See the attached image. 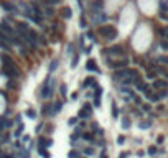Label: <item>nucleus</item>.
<instances>
[{
  "instance_id": "6ab92c4d",
  "label": "nucleus",
  "mask_w": 168,
  "mask_h": 158,
  "mask_svg": "<svg viewBox=\"0 0 168 158\" xmlns=\"http://www.w3.org/2000/svg\"><path fill=\"white\" fill-rule=\"evenodd\" d=\"M110 105H112V119H117V115H119V109H117V104L114 102H110Z\"/></svg>"
},
{
  "instance_id": "9b49d317",
  "label": "nucleus",
  "mask_w": 168,
  "mask_h": 158,
  "mask_svg": "<svg viewBox=\"0 0 168 158\" xmlns=\"http://www.w3.org/2000/svg\"><path fill=\"white\" fill-rule=\"evenodd\" d=\"M41 13L46 15V17H50V18H53V17H55V9H53V5L45 3V5L41 7Z\"/></svg>"
},
{
  "instance_id": "2f4dec72",
  "label": "nucleus",
  "mask_w": 168,
  "mask_h": 158,
  "mask_svg": "<svg viewBox=\"0 0 168 158\" xmlns=\"http://www.w3.org/2000/svg\"><path fill=\"white\" fill-rule=\"evenodd\" d=\"M59 91H61V96H63V97L66 96V92H68V87H66V84H63V86L59 87Z\"/></svg>"
},
{
  "instance_id": "f8f14e48",
  "label": "nucleus",
  "mask_w": 168,
  "mask_h": 158,
  "mask_svg": "<svg viewBox=\"0 0 168 158\" xmlns=\"http://www.w3.org/2000/svg\"><path fill=\"white\" fill-rule=\"evenodd\" d=\"M61 107H63V104H61V100H58V102H55V104H53V105H50V114H48V115H56V114H58V112L61 111Z\"/></svg>"
},
{
  "instance_id": "cd10ccee",
  "label": "nucleus",
  "mask_w": 168,
  "mask_h": 158,
  "mask_svg": "<svg viewBox=\"0 0 168 158\" xmlns=\"http://www.w3.org/2000/svg\"><path fill=\"white\" fill-rule=\"evenodd\" d=\"M58 63H59L58 59H53V61L50 63V71H55L56 68H58Z\"/></svg>"
},
{
  "instance_id": "e433bc0d",
  "label": "nucleus",
  "mask_w": 168,
  "mask_h": 158,
  "mask_svg": "<svg viewBox=\"0 0 168 158\" xmlns=\"http://www.w3.org/2000/svg\"><path fill=\"white\" fill-rule=\"evenodd\" d=\"M157 152H158V148H157V147H150V148H148V153H150V155H155Z\"/></svg>"
},
{
  "instance_id": "a211bd4d",
  "label": "nucleus",
  "mask_w": 168,
  "mask_h": 158,
  "mask_svg": "<svg viewBox=\"0 0 168 158\" xmlns=\"http://www.w3.org/2000/svg\"><path fill=\"white\" fill-rule=\"evenodd\" d=\"M130 125H132L130 119H129V117H124V119H122V128H124V130H127V128H130Z\"/></svg>"
},
{
  "instance_id": "473e14b6",
  "label": "nucleus",
  "mask_w": 168,
  "mask_h": 158,
  "mask_svg": "<svg viewBox=\"0 0 168 158\" xmlns=\"http://www.w3.org/2000/svg\"><path fill=\"white\" fill-rule=\"evenodd\" d=\"M160 44H162L165 50H168V40L166 38H162V41H160Z\"/></svg>"
},
{
  "instance_id": "4468645a",
  "label": "nucleus",
  "mask_w": 168,
  "mask_h": 158,
  "mask_svg": "<svg viewBox=\"0 0 168 158\" xmlns=\"http://www.w3.org/2000/svg\"><path fill=\"white\" fill-rule=\"evenodd\" d=\"M10 125H12V124H10V120L7 119L5 115H2V117H0V132H3L7 127H10Z\"/></svg>"
},
{
  "instance_id": "1a4fd4ad",
  "label": "nucleus",
  "mask_w": 168,
  "mask_h": 158,
  "mask_svg": "<svg viewBox=\"0 0 168 158\" xmlns=\"http://www.w3.org/2000/svg\"><path fill=\"white\" fill-rule=\"evenodd\" d=\"M2 7H3L7 12H9V13H12V15H17V13H18V9H17V7H15L12 2H2Z\"/></svg>"
},
{
  "instance_id": "dca6fc26",
  "label": "nucleus",
  "mask_w": 168,
  "mask_h": 158,
  "mask_svg": "<svg viewBox=\"0 0 168 158\" xmlns=\"http://www.w3.org/2000/svg\"><path fill=\"white\" fill-rule=\"evenodd\" d=\"M81 137H83L86 142H96V135H94V132H83V133H81Z\"/></svg>"
},
{
  "instance_id": "c756f323",
  "label": "nucleus",
  "mask_w": 168,
  "mask_h": 158,
  "mask_svg": "<svg viewBox=\"0 0 168 158\" xmlns=\"http://www.w3.org/2000/svg\"><path fill=\"white\" fill-rule=\"evenodd\" d=\"M22 132H23V124H20L18 128L15 130V137H20V135H22Z\"/></svg>"
},
{
  "instance_id": "f3484780",
  "label": "nucleus",
  "mask_w": 168,
  "mask_h": 158,
  "mask_svg": "<svg viewBox=\"0 0 168 158\" xmlns=\"http://www.w3.org/2000/svg\"><path fill=\"white\" fill-rule=\"evenodd\" d=\"M81 133H83V130H81L79 127H77L76 130H74V132L71 133V143H73V145L76 143V140H77V139H81Z\"/></svg>"
},
{
  "instance_id": "6e6552de",
  "label": "nucleus",
  "mask_w": 168,
  "mask_h": 158,
  "mask_svg": "<svg viewBox=\"0 0 168 158\" xmlns=\"http://www.w3.org/2000/svg\"><path fill=\"white\" fill-rule=\"evenodd\" d=\"M160 18L168 22V3L166 2H160Z\"/></svg>"
},
{
  "instance_id": "c9c22d12",
  "label": "nucleus",
  "mask_w": 168,
  "mask_h": 158,
  "mask_svg": "<svg viewBox=\"0 0 168 158\" xmlns=\"http://www.w3.org/2000/svg\"><path fill=\"white\" fill-rule=\"evenodd\" d=\"M81 26H83V28L88 26V23H86V17H84V15H81Z\"/></svg>"
},
{
  "instance_id": "79ce46f5",
  "label": "nucleus",
  "mask_w": 168,
  "mask_h": 158,
  "mask_svg": "<svg viewBox=\"0 0 168 158\" xmlns=\"http://www.w3.org/2000/svg\"><path fill=\"white\" fill-rule=\"evenodd\" d=\"M99 158H109V155H107V153H105V152H102L101 155H99Z\"/></svg>"
},
{
  "instance_id": "423d86ee",
  "label": "nucleus",
  "mask_w": 168,
  "mask_h": 158,
  "mask_svg": "<svg viewBox=\"0 0 168 158\" xmlns=\"http://www.w3.org/2000/svg\"><path fill=\"white\" fill-rule=\"evenodd\" d=\"M152 87L157 89V91H165V89L168 87V83L165 79H153V84H152Z\"/></svg>"
},
{
  "instance_id": "5701e85b",
  "label": "nucleus",
  "mask_w": 168,
  "mask_h": 158,
  "mask_svg": "<svg viewBox=\"0 0 168 158\" xmlns=\"http://www.w3.org/2000/svg\"><path fill=\"white\" fill-rule=\"evenodd\" d=\"M150 125H152V120H142V122L138 124V127L140 128H148Z\"/></svg>"
},
{
  "instance_id": "f704fd0d",
  "label": "nucleus",
  "mask_w": 168,
  "mask_h": 158,
  "mask_svg": "<svg viewBox=\"0 0 168 158\" xmlns=\"http://www.w3.org/2000/svg\"><path fill=\"white\" fill-rule=\"evenodd\" d=\"M124 142H125V137H124V135H119V137H117V143H119V145H122Z\"/></svg>"
},
{
  "instance_id": "9d476101",
  "label": "nucleus",
  "mask_w": 168,
  "mask_h": 158,
  "mask_svg": "<svg viewBox=\"0 0 168 158\" xmlns=\"http://www.w3.org/2000/svg\"><path fill=\"white\" fill-rule=\"evenodd\" d=\"M86 69L88 71H92V72H101V69L97 68V63H96V59H88V63H86Z\"/></svg>"
},
{
  "instance_id": "7ed1b4c3",
  "label": "nucleus",
  "mask_w": 168,
  "mask_h": 158,
  "mask_svg": "<svg viewBox=\"0 0 168 158\" xmlns=\"http://www.w3.org/2000/svg\"><path fill=\"white\" fill-rule=\"evenodd\" d=\"M105 56H119V58H124L125 50H124V46H120V44H112L110 48L102 50V58H105Z\"/></svg>"
},
{
  "instance_id": "ea45409f",
  "label": "nucleus",
  "mask_w": 168,
  "mask_h": 158,
  "mask_svg": "<svg viewBox=\"0 0 168 158\" xmlns=\"http://www.w3.org/2000/svg\"><path fill=\"white\" fill-rule=\"evenodd\" d=\"M142 109H143V111H147V112H148V111H150V105H148V104H142Z\"/></svg>"
},
{
  "instance_id": "37998d69",
  "label": "nucleus",
  "mask_w": 168,
  "mask_h": 158,
  "mask_svg": "<svg viewBox=\"0 0 168 158\" xmlns=\"http://www.w3.org/2000/svg\"><path fill=\"white\" fill-rule=\"evenodd\" d=\"M77 97H79V94H77V92H74V94L71 96V99H77Z\"/></svg>"
},
{
  "instance_id": "f257e3e1",
  "label": "nucleus",
  "mask_w": 168,
  "mask_h": 158,
  "mask_svg": "<svg viewBox=\"0 0 168 158\" xmlns=\"http://www.w3.org/2000/svg\"><path fill=\"white\" fill-rule=\"evenodd\" d=\"M0 61L3 64V71H5L12 79H18L20 76H22V71L18 69V66L15 64V61L9 54H0Z\"/></svg>"
},
{
  "instance_id": "ddd939ff",
  "label": "nucleus",
  "mask_w": 168,
  "mask_h": 158,
  "mask_svg": "<svg viewBox=\"0 0 168 158\" xmlns=\"http://www.w3.org/2000/svg\"><path fill=\"white\" fill-rule=\"evenodd\" d=\"M97 86V81H96V78L94 76H91V78H88L83 83V87H96Z\"/></svg>"
},
{
  "instance_id": "b1692460",
  "label": "nucleus",
  "mask_w": 168,
  "mask_h": 158,
  "mask_svg": "<svg viewBox=\"0 0 168 158\" xmlns=\"http://www.w3.org/2000/svg\"><path fill=\"white\" fill-rule=\"evenodd\" d=\"M83 152H84L86 156H92V155H94V148H92V147H86Z\"/></svg>"
},
{
  "instance_id": "72a5a7b5",
  "label": "nucleus",
  "mask_w": 168,
  "mask_h": 158,
  "mask_svg": "<svg viewBox=\"0 0 168 158\" xmlns=\"http://www.w3.org/2000/svg\"><path fill=\"white\" fill-rule=\"evenodd\" d=\"M77 122H79V119H77V117H73V119H69V125H76Z\"/></svg>"
},
{
  "instance_id": "f03ea898",
  "label": "nucleus",
  "mask_w": 168,
  "mask_h": 158,
  "mask_svg": "<svg viewBox=\"0 0 168 158\" xmlns=\"http://www.w3.org/2000/svg\"><path fill=\"white\" fill-rule=\"evenodd\" d=\"M97 33L102 40H105V41H112V40L117 38V28L112 26V25H107V23H102L99 26V30H97Z\"/></svg>"
},
{
  "instance_id": "4c0bfd02",
  "label": "nucleus",
  "mask_w": 168,
  "mask_h": 158,
  "mask_svg": "<svg viewBox=\"0 0 168 158\" xmlns=\"http://www.w3.org/2000/svg\"><path fill=\"white\" fill-rule=\"evenodd\" d=\"M48 5H56V3H59V0H46Z\"/></svg>"
},
{
  "instance_id": "a878e982",
  "label": "nucleus",
  "mask_w": 168,
  "mask_h": 158,
  "mask_svg": "<svg viewBox=\"0 0 168 158\" xmlns=\"http://www.w3.org/2000/svg\"><path fill=\"white\" fill-rule=\"evenodd\" d=\"M77 61H79V54H77V51H76V54L73 56V59H71V68H76Z\"/></svg>"
},
{
  "instance_id": "bb28decb",
  "label": "nucleus",
  "mask_w": 168,
  "mask_h": 158,
  "mask_svg": "<svg viewBox=\"0 0 168 158\" xmlns=\"http://www.w3.org/2000/svg\"><path fill=\"white\" fill-rule=\"evenodd\" d=\"M86 38H89L92 43L97 41V40H96V35H94V31H88V33H86Z\"/></svg>"
},
{
  "instance_id": "0eeeda50",
  "label": "nucleus",
  "mask_w": 168,
  "mask_h": 158,
  "mask_svg": "<svg viewBox=\"0 0 168 158\" xmlns=\"http://www.w3.org/2000/svg\"><path fill=\"white\" fill-rule=\"evenodd\" d=\"M51 145H53V139H48V137H43V135H40V137H38V147L50 148Z\"/></svg>"
},
{
  "instance_id": "c85d7f7f",
  "label": "nucleus",
  "mask_w": 168,
  "mask_h": 158,
  "mask_svg": "<svg viewBox=\"0 0 168 158\" xmlns=\"http://www.w3.org/2000/svg\"><path fill=\"white\" fill-rule=\"evenodd\" d=\"M157 63H163V64L168 66V56H160V58L157 59Z\"/></svg>"
},
{
  "instance_id": "4be33fe9",
  "label": "nucleus",
  "mask_w": 168,
  "mask_h": 158,
  "mask_svg": "<svg viewBox=\"0 0 168 158\" xmlns=\"http://www.w3.org/2000/svg\"><path fill=\"white\" fill-rule=\"evenodd\" d=\"M27 115L30 117V119H36V117H38V112H36L35 109H28V111H27Z\"/></svg>"
},
{
  "instance_id": "412c9836",
  "label": "nucleus",
  "mask_w": 168,
  "mask_h": 158,
  "mask_svg": "<svg viewBox=\"0 0 168 158\" xmlns=\"http://www.w3.org/2000/svg\"><path fill=\"white\" fill-rule=\"evenodd\" d=\"M7 87L9 89H18V83L15 79H10L9 83H7Z\"/></svg>"
},
{
  "instance_id": "20e7f679",
  "label": "nucleus",
  "mask_w": 168,
  "mask_h": 158,
  "mask_svg": "<svg viewBox=\"0 0 168 158\" xmlns=\"http://www.w3.org/2000/svg\"><path fill=\"white\" fill-rule=\"evenodd\" d=\"M51 79L53 78H46L43 83L41 89H40V97L41 99H48V97L53 96V86H51Z\"/></svg>"
},
{
  "instance_id": "393cba45",
  "label": "nucleus",
  "mask_w": 168,
  "mask_h": 158,
  "mask_svg": "<svg viewBox=\"0 0 168 158\" xmlns=\"http://www.w3.org/2000/svg\"><path fill=\"white\" fill-rule=\"evenodd\" d=\"M50 114V104H43L41 107V115H48Z\"/></svg>"
},
{
  "instance_id": "aec40b11",
  "label": "nucleus",
  "mask_w": 168,
  "mask_h": 158,
  "mask_svg": "<svg viewBox=\"0 0 168 158\" xmlns=\"http://www.w3.org/2000/svg\"><path fill=\"white\" fill-rule=\"evenodd\" d=\"M158 33L162 35V38H166V40H168V26L158 28Z\"/></svg>"
},
{
  "instance_id": "c03bdc74",
  "label": "nucleus",
  "mask_w": 168,
  "mask_h": 158,
  "mask_svg": "<svg viewBox=\"0 0 168 158\" xmlns=\"http://www.w3.org/2000/svg\"><path fill=\"white\" fill-rule=\"evenodd\" d=\"M77 158H84V156H77Z\"/></svg>"
},
{
  "instance_id": "2eb2a0df",
  "label": "nucleus",
  "mask_w": 168,
  "mask_h": 158,
  "mask_svg": "<svg viewBox=\"0 0 168 158\" xmlns=\"http://www.w3.org/2000/svg\"><path fill=\"white\" fill-rule=\"evenodd\" d=\"M61 17H63L64 20H69V18L73 17L71 9H69V7H63V9H61Z\"/></svg>"
},
{
  "instance_id": "7c9ffc66",
  "label": "nucleus",
  "mask_w": 168,
  "mask_h": 158,
  "mask_svg": "<svg viewBox=\"0 0 168 158\" xmlns=\"http://www.w3.org/2000/svg\"><path fill=\"white\" fill-rule=\"evenodd\" d=\"M77 156H79V153H77L76 150H71V152L68 153V158H77Z\"/></svg>"
},
{
  "instance_id": "39448f33",
  "label": "nucleus",
  "mask_w": 168,
  "mask_h": 158,
  "mask_svg": "<svg viewBox=\"0 0 168 158\" xmlns=\"http://www.w3.org/2000/svg\"><path fill=\"white\" fill-rule=\"evenodd\" d=\"M91 115H92V107H91V104L86 102V104L83 105V109H81V111L77 112V119H79V120L91 119Z\"/></svg>"
},
{
  "instance_id": "58836bf2",
  "label": "nucleus",
  "mask_w": 168,
  "mask_h": 158,
  "mask_svg": "<svg viewBox=\"0 0 168 158\" xmlns=\"http://www.w3.org/2000/svg\"><path fill=\"white\" fill-rule=\"evenodd\" d=\"M129 155H130V152H122L120 155H119V158H127Z\"/></svg>"
},
{
  "instance_id": "a19ab883",
  "label": "nucleus",
  "mask_w": 168,
  "mask_h": 158,
  "mask_svg": "<svg viewBox=\"0 0 168 158\" xmlns=\"http://www.w3.org/2000/svg\"><path fill=\"white\" fill-rule=\"evenodd\" d=\"M41 128H43V124L36 125V128H35V130H36V133H38V132H41Z\"/></svg>"
}]
</instances>
